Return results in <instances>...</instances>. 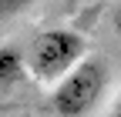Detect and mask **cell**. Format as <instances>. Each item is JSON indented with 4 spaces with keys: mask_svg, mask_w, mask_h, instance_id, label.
Masks as SVG:
<instances>
[{
    "mask_svg": "<svg viewBox=\"0 0 121 117\" xmlns=\"http://www.w3.org/2000/svg\"><path fill=\"white\" fill-rule=\"evenodd\" d=\"M108 80H111L108 60H104L101 54H87L74 70H67V74L54 84L51 107L60 117H87L98 107L101 94L108 90Z\"/></svg>",
    "mask_w": 121,
    "mask_h": 117,
    "instance_id": "obj_1",
    "label": "cell"
},
{
    "mask_svg": "<svg viewBox=\"0 0 121 117\" xmlns=\"http://www.w3.org/2000/svg\"><path fill=\"white\" fill-rule=\"evenodd\" d=\"M111 20H114V30H118V37H121V4L114 7V13H111Z\"/></svg>",
    "mask_w": 121,
    "mask_h": 117,
    "instance_id": "obj_5",
    "label": "cell"
},
{
    "mask_svg": "<svg viewBox=\"0 0 121 117\" xmlns=\"http://www.w3.org/2000/svg\"><path fill=\"white\" fill-rule=\"evenodd\" d=\"M27 74V50H20L17 43H0V94L20 87Z\"/></svg>",
    "mask_w": 121,
    "mask_h": 117,
    "instance_id": "obj_3",
    "label": "cell"
},
{
    "mask_svg": "<svg viewBox=\"0 0 121 117\" xmlns=\"http://www.w3.org/2000/svg\"><path fill=\"white\" fill-rule=\"evenodd\" d=\"M87 40L71 30V27H51V30L37 34V40L27 50V67L30 77L40 84H57L60 77L74 70L84 57H87Z\"/></svg>",
    "mask_w": 121,
    "mask_h": 117,
    "instance_id": "obj_2",
    "label": "cell"
},
{
    "mask_svg": "<svg viewBox=\"0 0 121 117\" xmlns=\"http://www.w3.org/2000/svg\"><path fill=\"white\" fill-rule=\"evenodd\" d=\"M108 117H121V97H118V100H114V107H111V110H108Z\"/></svg>",
    "mask_w": 121,
    "mask_h": 117,
    "instance_id": "obj_6",
    "label": "cell"
},
{
    "mask_svg": "<svg viewBox=\"0 0 121 117\" xmlns=\"http://www.w3.org/2000/svg\"><path fill=\"white\" fill-rule=\"evenodd\" d=\"M34 0H0V17H10V13H20L27 10Z\"/></svg>",
    "mask_w": 121,
    "mask_h": 117,
    "instance_id": "obj_4",
    "label": "cell"
}]
</instances>
